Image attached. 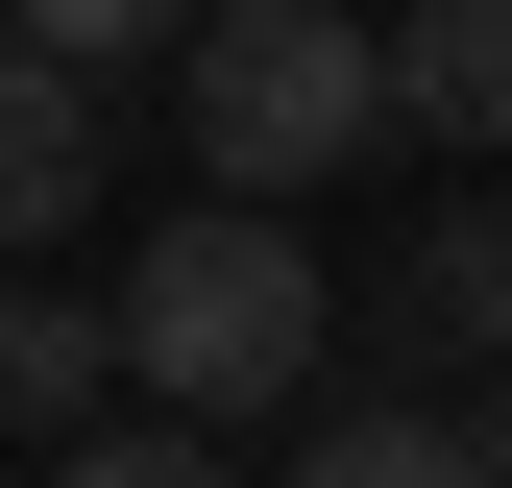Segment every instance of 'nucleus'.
Here are the masks:
<instances>
[{
  "label": "nucleus",
  "instance_id": "f257e3e1",
  "mask_svg": "<svg viewBox=\"0 0 512 488\" xmlns=\"http://www.w3.org/2000/svg\"><path fill=\"white\" fill-rule=\"evenodd\" d=\"M317 342H342V293H317V244H293L269 196H196V220H147V269H122V366H147L196 440H244V415H269Z\"/></svg>",
  "mask_w": 512,
  "mask_h": 488
},
{
  "label": "nucleus",
  "instance_id": "f03ea898",
  "mask_svg": "<svg viewBox=\"0 0 512 488\" xmlns=\"http://www.w3.org/2000/svg\"><path fill=\"white\" fill-rule=\"evenodd\" d=\"M171 98H196V171H220V196L293 220V171H366V147H391V25H366V0H220V25L171 49Z\"/></svg>",
  "mask_w": 512,
  "mask_h": 488
},
{
  "label": "nucleus",
  "instance_id": "7ed1b4c3",
  "mask_svg": "<svg viewBox=\"0 0 512 488\" xmlns=\"http://www.w3.org/2000/svg\"><path fill=\"white\" fill-rule=\"evenodd\" d=\"M391 122L415 147H512V0H391Z\"/></svg>",
  "mask_w": 512,
  "mask_h": 488
},
{
  "label": "nucleus",
  "instance_id": "20e7f679",
  "mask_svg": "<svg viewBox=\"0 0 512 488\" xmlns=\"http://www.w3.org/2000/svg\"><path fill=\"white\" fill-rule=\"evenodd\" d=\"M74 196H98V74L0 49V244H74Z\"/></svg>",
  "mask_w": 512,
  "mask_h": 488
},
{
  "label": "nucleus",
  "instance_id": "39448f33",
  "mask_svg": "<svg viewBox=\"0 0 512 488\" xmlns=\"http://www.w3.org/2000/svg\"><path fill=\"white\" fill-rule=\"evenodd\" d=\"M98 366H122V293H0V415H25L49 464L98 440Z\"/></svg>",
  "mask_w": 512,
  "mask_h": 488
},
{
  "label": "nucleus",
  "instance_id": "423d86ee",
  "mask_svg": "<svg viewBox=\"0 0 512 488\" xmlns=\"http://www.w3.org/2000/svg\"><path fill=\"white\" fill-rule=\"evenodd\" d=\"M293 488H512V464H488V415H317Z\"/></svg>",
  "mask_w": 512,
  "mask_h": 488
},
{
  "label": "nucleus",
  "instance_id": "0eeeda50",
  "mask_svg": "<svg viewBox=\"0 0 512 488\" xmlns=\"http://www.w3.org/2000/svg\"><path fill=\"white\" fill-rule=\"evenodd\" d=\"M415 342H439V366H464V342L512 366V196H464V220L415 244Z\"/></svg>",
  "mask_w": 512,
  "mask_h": 488
},
{
  "label": "nucleus",
  "instance_id": "6e6552de",
  "mask_svg": "<svg viewBox=\"0 0 512 488\" xmlns=\"http://www.w3.org/2000/svg\"><path fill=\"white\" fill-rule=\"evenodd\" d=\"M220 0H0V49H49V74H147V49H196Z\"/></svg>",
  "mask_w": 512,
  "mask_h": 488
},
{
  "label": "nucleus",
  "instance_id": "1a4fd4ad",
  "mask_svg": "<svg viewBox=\"0 0 512 488\" xmlns=\"http://www.w3.org/2000/svg\"><path fill=\"white\" fill-rule=\"evenodd\" d=\"M49 488H244V464L196 440V415H98V440H74V464H49Z\"/></svg>",
  "mask_w": 512,
  "mask_h": 488
},
{
  "label": "nucleus",
  "instance_id": "9d476101",
  "mask_svg": "<svg viewBox=\"0 0 512 488\" xmlns=\"http://www.w3.org/2000/svg\"><path fill=\"white\" fill-rule=\"evenodd\" d=\"M488 464H512V391H488Z\"/></svg>",
  "mask_w": 512,
  "mask_h": 488
}]
</instances>
